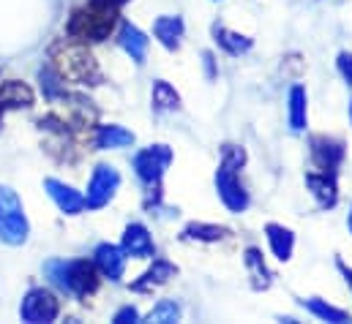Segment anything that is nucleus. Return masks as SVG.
Instances as JSON below:
<instances>
[{
	"label": "nucleus",
	"mask_w": 352,
	"mask_h": 324,
	"mask_svg": "<svg viewBox=\"0 0 352 324\" xmlns=\"http://www.w3.org/2000/svg\"><path fill=\"white\" fill-rule=\"evenodd\" d=\"M118 8L120 3L115 0H90L72 14L66 30L74 41H104L118 25Z\"/></svg>",
	"instance_id": "1"
},
{
	"label": "nucleus",
	"mask_w": 352,
	"mask_h": 324,
	"mask_svg": "<svg viewBox=\"0 0 352 324\" xmlns=\"http://www.w3.org/2000/svg\"><path fill=\"white\" fill-rule=\"evenodd\" d=\"M246 161V153L241 148L227 145L224 150V161L216 172V191L221 196V202L232 210V213H243L249 207V194L243 191L241 180H238V169Z\"/></svg>",
	"instance_id": "2"
},
{
	"label": "nucleus",
	"mask_w": 352,
	"mask_h": 324,
	"mask_svg": "<svg viewBox=\"0 0 352 324\" xmlns=\"http://www.w3.org/2000/svg\"><path fill=\"white\" fill-rule=\"evenodd\" d=\"M55 63L60 69V74L72 82H93L98 80V69H96V60L82 44H69V47H60L55 52Z\"/></svg>",
	"instance_id": "3"
},
{
	"label": "nucleus",
	"mask_w": 352,
	"mask_h": 324,
	"mask_svg": "<svg viewBox=\"0 0 352 324\" xmlns=\"http://www.w3.org/2000/svg\"><path fill=\"white\" fill-rule=\"evenodd\" d=\"M170 161H173V150L167 145H156V148H148V150H142L137 156L134 169H137V174L145 183H159L162 174H164V169L170 166Z\"/></svg>",
	"instance_id": "4"
},
{
	"label": "nucleus",
	"mask_w": 352,
	"mask_h": 324,
	"mask_svg": "<svg viewBox=\"0 0 352 324\" xmlns=\"http://www.w3.org/2000/svg\"><path fill=\"white\" fill-rule=\"evenodd\" d=\"M66 289H72L74 294L85 297L90 294L96 286H98V278H96V270L90 267L88 262H74L69 267H63V278H58Z\"/></svg>",
	"instance_id": "5"
},
{
	"label": "nucleus",
	"mask_w": 352,
	"mask_h": 324,
	"mask_svg": "<svg viewBox=\"0 0 352 324\" xmlns=\"http://www.w3.org/2000/svg\"><path fill=\"white\" fill-rule=\"evenodd\" d=\"M311 156H314V163L320 169L333 172L344 159V145L336 139H328V137H314L311 139Z\"/></svg>",
	"instance_id": "6"
},
{
	"label": "nucleus",
	"mask_w": 352,
	"mask_h": 324,
	"mask_svg": "<svg viewBox=\"0 0 352 324\" xmlns=\"http://www.w3.org/2000/svg\"><path fill=\"white\" fill-rule=\"evenodd\" d=\"M22 316L28 322H50L58 316V303L47 292H30V297L22 305Z\"/></svg>",
	"instance_id": "7"
},
{
	"label": "nucleus",
	"mask_w": 352,
	"mask_h": 324,
	"mask_svg": "<svg viewBox=\"0 0 352 324\" xmlns=\"http://www.w3.org/2000/svg\"><path fill=\"white\" fill-rule=\"evenodd\" d=\"M118 188V172L109 169V166H98V172L93 174V183H90V191H88V205L90 207H98L104 205L112 191Z\"/></svg>",
	"instance_id": "8"
},
{
	"label": "nucleus",
	"mask_w": 352,
	"mask_h": 324,
	"mask_svg": "<svg viewBox=\"0 0 352 324\" xmlns=\"http://www.w3.org/2000/svg\"><path fill=\"white\" fill-rule=\"evenodd\" d=\"M30 104H33V93H30L28 84H22V82H6L0 87V117L8 109H19V106H30Z\"/></svg>",
	"instance_id": "9"
},
{
	"label": "nucleus",
	"mask_w": 352,
	"mask_h": 324,
	"mask_svg": "<svg viewBox=\"0 0 352 324\" xmlns=\"http://www.w3.org/2000/svg\"><path fill=\"white\" fill-rule=\"evenodd\" d=\"M306 185L311 188V194L317 196L320 207H333L339 194H336V180L325 172V174H306Z\"/></svg>",
	"instance_id": "10"
},
{
	"label": "nucleus",
	"mask_w": 352,
	"mask_h": 324,
	"mask_svg": "<svg viewBox=\"0 0 352 324\" xmlns=\"http://www.w3.org/2000/svg\"><path fill=\"white\" fill-rule=\"evenodd\" d=\"M265 232H267V243L273 248V253H276L281 262H287V259L292 256V248H295V235H292L289 229L278 227V224H267Z\"/></svg>",
	"instance_id": "11"
},
{
	"label": "nucleus",
	"mask_w": 352,
	"mask_h": 324,
	"mask_svg": "<svg viewBox=\"0 0 352 324\" xmlns=\"http://www.w3.org/2000/svg\"><path fill=\"white\" fill-rule=\"evenodd\" d=\"M123 248H126L131 256H151V253H153V240H151V235H148V229H145V227L134 224V227H129V229H126Z\"/></svg>",
	"instance_id": "12"
},
{
	"label": "nucleus",
	"mask_w": 352,
	"mask_h": 324,
	"mask_svg": "<svg viewBox=\"0 0 352 324\" xmlns=\"http://www.w3.org/2000/svg\"><path fill=\"white\" fill-rule=\"evenodd\" d=\"M153 30H156V38H159L167 49H177L180 36H183V19H180V16H159Z\"/></svg>",
	"instance_id": "13"
},
{
	"label": "nucleus",
	"mask_w": 352,
	"mask_h": 324,
	"mask_svg": "<svg viewBox=\"0 0 352 324\" xmlns=\"http://www.w3.org/2000/svg\"><path fill=\"white\" fill-rule=\"evenodd\" d=\"M96 262H98V267H101V273H104L107 278L118 281V278L123 275V256H120L118 248H112V245H101V248L96 251Z\"/></svg>",
	"instance_id": "14"
},
{
	"label": "nucleus",
	"mask_w": 352,
	"mask_h": 324,
	"mask_svg": "<svg viewBox=\"0 0 352 324\" xmlns=\"http://www.w3.org/2000/svg\"><path fill=\"white\" fill-rule=\"evenodd\" d=\"M230 232L224 227H213V224H188L180 232V240H199V243H216L221 238H227Z\"/></svg>",
	"instance_id": "15"
},
{
	"label": "nucleus",
	"mask_w": 352,
	"mask_h": 324,
	"mask_svg": "<svg viewBox=\"0 0 352 324\" xmlns=\"http://www.w3.org/2000/svg\"><path fill=\"white\" fill-rule=\"evenodd\" d=\"M120 44H123V49L137 60V63H142L145 60V52H148V38L137 30V27H131V25H126L123 27V33H120Z\"/></svg>",
	"instance_id": "16"
},
{
	"label": "nucleus",
	"mask_w": 352,
	"mask_h": 324,
	"mask_svg": "<svg viewBox=\"0 0 352 324\" xmlns=\"http://www.w3.org/2000/svg\"><path fill=\"white\" fill-rule=\"evenodd\" d=\"M289 128L292 131L306 128V90L298 84L289 90Z\"/></svg>",
	"instance_id": "17"
},
{
	"label": "nucleus",
	"mask_w": 352,
	"mask_h": 324,
	"mask_svg": "<svg viewBox=\"0 0 352 324\" xmlns=\"http://www.w3.org/2000/svg\"><path fill=\"white\" fill-rule=\"evenodd\" d=\"M175 267L170 264V262H156L145 275H142V281L140 284H134V289L137 292H145V289H151V286H159V284H167L170 278H175Z\"/></svg>",
	"instance_id": "18"
},
{
	"label": "nucleus",
	"mask_w": 352,
	"mask_h": 324,
	"mask_svg": "<svg viewBox=\"0 0 352 324\" xmlns=\"http://www.w3.org/2000/svg\"><path fill=\"white\" fill-rule=\"evenodd\" d=\"M246 267H249V275L254 281V289H267L270 286V270L265 267L263 253L257 248H249L246 251Z\"/></svg>",
	"instance_id": "19"
},
{
	"label": "nucleus",
	"mask_w": 352,
	"mask_h": 324,
	"mask_svg": "<svg viewBox=\"0 0 352 324\" xmlns=\"http://www.w3.org/2000/svg\"><path fill=\"white\" fill-rule=\"evenodd\" d=\"M216 41L221 49H227L230 55H241V52H249L252 49V38L241 36V33H232L227 27H216Z\"/></svg>",
	"instance_id": "20"
},
{
	"label": "nucleus",
	"mask_w": 352,
	"mask_h": 324,
	"mask_svg": "<svg viewBox=\"0 0 352 324\" xmlns=\"http://www.w3.org/2000/svg\"><path fill=\"white\" fill-rule=\"evenodd\" d=\"M180 104V95L175 93V87H170L167 82H156L153 84V106L156 109H175Z\"/></svg>",
	"instance_id": "21"
},
{
	"label": "nucleus",
	"mask_w": 352,
	"mask_h": 324,
	"mask_svg": "<svg viewBox=\"0 0 352 324\" xmlns=\"http://www.w3.org/2000/svg\"><path fill=\"white\" fill-rule=\"evenodd\" d=\"M131 142H134V137L129 131L118 128V126H107L98 134V145L101 148H123V145H131Z\"/></svg>",
	"instance_id": "22"
},
{
	"label": "nucleus",
	"mask_w": 352,
	"mask_h": 324,
	"mask_svg": "<svg viewBox=\"0 0 352 324\" xmlns=\"http://www.w3.org/2000/svg\"><path fill=\"white\" fill-rule=\"evenodd\" d=\"M303 305H306L311 314H317L320 319H325V322H336V324L347 322V314H344V311L331 308V305H325V303H320V300H303Z\"/></svg>",
	"instance_id": "23"
},
{
	"label": "nucleus",
	"mask_w": 352,
	"mask_h": 324,
	"mask_svg": "<svg viewBox=\"0 0 352 324\" xmlns=\"http://www.w3.org/2000/svg\"><path fill=\"white\" fill-rule=\"evenodd\" d=\"M50 188H52V196L58 199V205H60L66 213H74V210L82 207V199H80L72 188H63V185H58V183H50Z\"/></svg>",
	"instance_id": "24"
},
{
	"label": "nucleus",
	"mask_w": 352,
	"mask_h": 324,
	"mask_svg": "<svg viewBox=\"0 0 352 324\" xmlns=\"http://www.w3.org/2000/svg\"><path fill=\"white\" fill-rule=\"evenodd\" d=\"M177 319H180V308H177L173 300H162L156 305V311H151V316H148V322H159V324H170V322H177Z\"/></svg>",
	"instance_id": "25"
},
{
	"label": "nucleus",
	"mask_w": 352,
	"mask_h": 324,
	"mask_svg": "<svg viewBox=\"0 0 352 324\" xmlns=\"http://www.w3.org/2000/svg\"><path fill=\"white\" fill-rule=\"evenodd\" d=\"M339 71H342V77L352 84V55L350 52H342V55H339Z\"/></svg>",
	"instance_id": "26"
},
{
	"label": "nucleus",
	"mask_w": 352,
	"mask_h": 324,
	"mask_svg": "<svg viewBox=\"0 0 352 324\" xmlns=\"http://www.w3.org/2000/svg\"><path fill=\"white\" fill-rule=\"evenodd\" d=\"M129 319H131V322L137 319V311H134V308H126V311H120V314L115 316V322H129Z\"/></svg>",
	"instance_id": "27"
},
{
	"label": "nucleus",
	"mask_w": 352,
	"mask_h": 324,
	"mask_svg": "<svg viewBox=\"0 0 352 324\" xmlns=\"http://www.w3.org/2000/svg\"><path fill=\"white\" fill-rule=\"evenodd\" d=\"M339 267H342V273H344V275H347V284H350V286H352V270H347V267H344V264H339Z\"/></svg>",
	"instance_id": "28"
},
{
	"label": "nucleus",
	"mask_w": 352,
	"mask_h": 324,
	"mask_svg": "<svg viewBox=\"0 0 352 324\" xmlns=\"http://www.w3.org/2000/svg\"><path fill=\"white\" fill-rule=\"evenodd\" d=\"M350 229H352V213H350Z\"/></svg>",
	"instance_id": "29"
},
{
	"label": "nucleus",
	"mask_w": 352,
	"mask_h": 324,
	"mask_svg": "<svg viewBox=\"0 0 352 324\" xmlns=\"http://www.w3.org/2000/svg\"><path fill=\"white\" fill-rule=\"evenodd\" d=\"M350 117H352V104H350Z\"/></svg>",
	"instance_id": "30"
}]
</instances>
